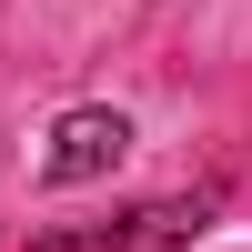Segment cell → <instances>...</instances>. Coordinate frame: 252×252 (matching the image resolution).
Instances as JSON below:
<instances>
[{
  "instance_id": "cell-1",
  "label": "cell",
  "mask_w": 252,
  "mask_h": 252,
  "mask_svg": "<svg viewBox=\"0 0 252 252\" xmlns=\"http://www.w3.org/2000/svg\"><path fill=\"white\" fill-rule=\"evenodd\" d=\"M121 152H131V121H121V111H61V131H51V182H101Z\"/></svg>"
}]
</instances>
